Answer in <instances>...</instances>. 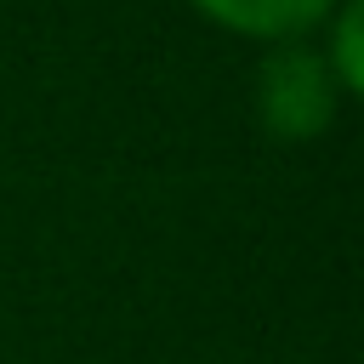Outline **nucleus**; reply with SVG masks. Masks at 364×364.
I'll return each instance as SVG.
<instances>
[{
	"label": "nucleus",
	"instance_id": "f257e3e1",
	"mask_svg": "<svg viewBox=\"0 0 364 364\" xmlns=\"http://www.w3.org/2000/svg\"><path fill=\"white\" fill-rule=\"evenodd\" d=\"M341 102H347V91H341V80L330 74V63L313 40L267 46V57L256 68V85H250V108H256L267 136L313 142L336 125Z\"/></svg>",
	"mask_w": 364,
	"mask_h": 364
},
{
	"label": "nucleus",
	"instance_id": "f03ea898",
	"mask_svg": "<svg viewBox=\"0 0 364 364\" xmlns=\"http://www.w3.org/2000/svg\"><path fill=\"white\" fill-rule=\"evenodd\" d=\"M205 23L239 34V40H262V46H290L307 40L330 23V11L341 0H188Z\"/></svg>",
	"mask_w": 364,
	"mask_h": 364
},
{
	"label": "nucleus",
	"instance_id": "7ed1b4c3",
	"mask_svg": "<svg viewBox=\"0 0 364 364\" xmlns=\"http://www.w3.org/2000/svg\"><path fill=\"white\" fill-rule=\"evenodd\" d=\"M358 23H364V6L358 0H341L336 11H330V40H318V51H324V63H330V74L341 80V91L347 97H358L364 91V51H358Z\"/></svg>",
	"mask_w": 364,
	"mask_h": 364
}]
</instances>
